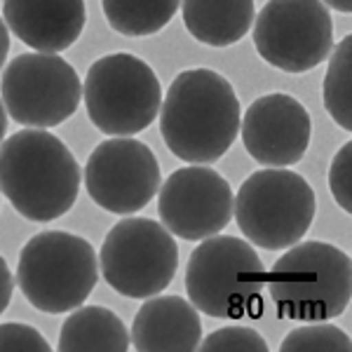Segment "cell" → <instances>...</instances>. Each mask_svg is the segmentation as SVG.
I'll list each match as a JSON object with an SVG mask.
<instances>
[{"instance_id":"6da1fadb","label":"cell","mask_w":352,"mask_h":352,"mask_svg":"<svg viewBox=\"0 0 352 352\" xmlns=\"http://www.w3.org/2000/svg\"><path fill=\"white\" fill-rule=\"evenodd\" d=\"M242 109L230 80L212 68H188L169 85L160 106V132L179 160L212 164L240 134Z\"/></svg>"},{"instance_id":"7a4b0ae2","label":"cell","mask_w":352,"mask_h":352,"mask_svg":"<svg viewBox=\"0 0 352 352\" xmlns=\"http://www.w3.org/2000/svg\"><path fill=\"white\" fill-rule=\"evenodd\" d=\"M0 192L24 219L50 223L76 204L80 167L64 141L28 127L0 146Z\"/></svg>"},{"instance_id":"3957f363","label":"cell","mask_w":352,"mask_h":352,"mask_svg":"<svg viewBox=\"0 0 352 352\" xmlns=\"http://www.w3.org/2000/svg\"><path fill=\"white\" fill-rule=\"evenodd\" d=\"M265 287L282 320H333L350 305V256L329 242H296L265 272Z\"/></svg>"},{"instance_id":"277c9868","label":"cell","mask_w":352,"mask_h":352,"mask_svg":"<svg viewBox=\"0 0 352 352\" xmlns=\"http://www.w3.org/2000/svg\"><path fill=\"white\" fill-rule=\"evenodd\" d=\"M200 242L186 270L190 303L217 320L263 315L265 268L252 242L235 235H212Z\"/></svg>"},{"instance_id":"5b68a950","label":"cell","mask_w":352,"mask_h":352,"mask_svg":"<svg viewBox=\"0 0 352 352\" xmlns=\"http://www.w3.org/2000/svg\"><path fill=\"white\" fill-rule=\"evenodd\" d=\"M99 280V258L85 237L45 230L24 244L16 282L33 308L47 315L80 308Z\"/></svg>"},{"instance_id":"8992f818","label":"cell","mask_w":352,"mask_h":352,"mask_svg":"<svg viewBox=\"0 0 352 352\" xmlns=\"http://www.w3.org/2000/svg\"><path fill=\"white\" fill-rule=\"evenodd\" d=\"M315 190L296 172L272 167L242 181L232 217L247 242L268 252L300 242L315 219Z\"/></svg>"},{"instance_id":"52a82bcc","label":"cell","mask_w":352,"mask_h":352,"mask_svg":"<svg viewBox=\"0 0 352 352\" xmlns=\"http://www.w3.org/2000/svg\"><path fill=\"white\" fill-rule=\"evenodd\" d=\"M92 124L109 136H134L151 127L162 106V85L144 59L106 54L89 66L82 85Z\"/></svg>"},{"instance_id":"ba28073f","label":"cell","mask_w":352,"mask_h":352,"mask_svg":"<svg viewBox=\"0 0 352 352\" xmlns=\"http://www.w3.org/2000/svg\"><path fill=\"white\" fill-rule=\"evenodd\" d=\"M99 268L118 294L151 298L172 285L179 270V247L162 223L129 217L109 230L99 252Z\"/></svg>"},{"instance_id":"9c48e42d","label":"cell","mask_w":352,"mask_h":352,"mask_svg":"<svg viewBox=\"0 0 352 352\" xmlns=\"http://www.w3.org/2000/svg\"><path fill=\"white\" fill-rule=\"evenodd\" d=\"M8 116L24 127L47 129L78 111L82 85L64 56L52 52L19 54L8 64L0 82Z\"/></svg>"},{"instance_id":"30bf717a","label":"cell","mask_w":352,"mask_h":352,"mask_svg":"<svg viewBox=\"0 0 352 352\" xmlns=\"http://www.w3.org/2000/svg\"><path fill=\"white\" fill-rule=\"evenodd\" d=\"M252 26L258 56L285 73L312 71L333 50V21L322 0H268Z\"/></svg>"},{"instance_id":"8fae6325","label":"cell","mask_w":352,"mask_h":352,"mask_svg":"<svg viewBox=\"0 0 352 352\" xmlns=\"http://www.w3.org/2000/svg\"><path fill=\"white\" fill-rule=\"evenodd\" d=\"M162 184L160 162L144 141L113 136L101 141L85 164V188L111 214L139 212L157 195Z\"/></svg>"},{"instance_id":"7c38bea8","label":"cell","mask_w":352,"mask_h":352,"mask_svg":"<svg viewBox=\"0 0 352 352\" xmlns=\"http://www.w3.org/2000/svg\"><path fill=\"white\" fill-rule=\"evenodd\" d=\"M230 184L207 164L176 169L157 190V212L172 235L188 242L219 235L232 219Z\"/></svg>"},{"instance_id":"4fadbf2b","label":"cell","mask_w":352,"mask_h":352,"mask_svg":"<svg viewBox=\"0 0 352 352\" xmlns=\"http://www.w3.org/2000/svg\"><path fill=\"white\" fill-rule=\"evenodd\" d=\"M244 148L263 167H292L310 146L312 120L298 99L282 92L258 96L240 122Z\"/></svg>"},{"instance_id":"5bb4252c","label":"cell","mask_w":352,"mask_h":352,"mask_svg":"<svg viewBox=\"0 0 352 352\" xmlns=\"http://www.w3.org/2000/svg\"><path fill=\"white\" fill-rule=\"evenodd\" d=\"M3 19L36 52L59 54L85 31V0H3Z\"/></svg>"},{"instance_id":"9a60e30c","label":"cell","mask_w":352,"mask_h":352,"mask_svg":"<svg viewBox=\"0 0 352 352\" xmlns=\"http://www.w3.org/2000/svg\"><path fill=\"white\" fill-rule=\"evenodd\" d=\"M200 340L197 308L181 296H151L134 317L132 345L139 352H192Z\"/></svg>"},{"instance_id":"2e32d148","label":"cell","mask_w":352,"mask_h":352,"mask_svg":"<svg viewBox=\"0 0 352 352\" xmlns=\"http://www.w3.org/2000/svg\"><path fill=\"white\" fill-rule=\"evenodd\" d=\"M184 24L197 43L228 47L240 43L254 24V0H181Z\"/></svg>"},{"instance_id":"e0dca14e","label":"cell","mask_w":352,"mask_h":352,"mask_svg":"<svg viewBox=\"0 0 352 352\" xmlns=\"http://www.w3.org/2000/svg\"><path fill=\"white\" fill-rule=\"evenodd\" d=\"M129 331L109 308L85 305L71 310L59 333L61 352H127Z\"/></svg>"},{"instance_id":"ac0fdd59","label":"cell","mask_w":352,"mask_h":352,"mask_svg":"<svg viewBox=\"0 0 352 352\" xmlns=\"http://www.w3.org/2000/svg\"><path fill=\"white\" fill-rule=\"evenodd\" d=\"M181 0H101L113 31L129 38H146L172 21Z\"/></svg>"},{"instance_id":"d6986e66","label":"cell","mask_w":352,"mask_h":352,"mask_svg":"<svg viewBox=\"0 0 352 352\" xmlns=\"http://www.w3.org/2000/svg\"><path fill=\"white\" fill-rule=\"evenodd\" d=\"M324 76V109L340 129H352V36H345L331 50Z\"/></svg>"},{"instance_id":"ffe728a7","label":"cell","mask_w":352,"mask_h":352,"mask_svg":"<svg viewBox=\"0 0 352 352\" xmlns=\"http://www.w3.org/2000/svg\"><path fill=\"white\" fill-rule=\"evenodd\" d=\"M350 336L329 322H305L287 333L280 352H350Z\"/></svg>"},{"instance_id":"44dd1931","label":"cell","mask_w":352,"mask_h":352,"mask_svg":"<svg viewBox=\"0 0 352 352\" xmlns=\"http://www.w3.org/2000/svg\"><path fill=\"white\" fill-rule=\"evenodd\" d=\"M204 352H268L265 340L252 327H223L200 340Z\"/></svg>"},{"instance_id":"7402d4cb","label":"cell","mask_w":352,"mask_h":352,"mask_svg":"<svg viewBox=\"0 0 352 352\" xmlns=\"http://www.w3.org/2000/svg\"><path fill=\"white\" fill-rule=\"evenodd\" d=\"M329 188L345 214L352 212V141L340 146L329 167Z\"/></svg>"},{"instance_id":"603a6c76","label":"cell","mask_w":352,"mask_h":352,"mask_svg":"<svg viewBox=\"0 0 352 352\" xmlns=\"http://www.w3.org/2000/svg\"><path fill=\"white\" fill-rule=\"evenodd\" d=\"M52 345L38 329L10 322L0 324V352H50Z\"/></svg>"},{"instance_id":"cb8c5ba5","label":"cell","mask_w":352,"mask_h":352,"mask_svg":"<svg viewBox=\"0 0 352 352\" xmlns=\"http://www.w3.org/2000/svg\"><path fill=\"white\" fill-rule=\"evenodd\" d=\"M12 292H14V277L10 272L5 258L0 256V315L8 310L10 300H12Z\"/></svg>"},{"instance_id":"d4e9b609","label":"cell","mask_w":352,"mask_h":352,"mask_svg":"<svg viewBox=\"0 0 352 352\" xmlns=\"http://www.w3.org/2000/svg\"><path fill=\"white\" fill-rule=\"evenodd\" d=\"M8 52H10V31L5 19H0V68H3L5 59H8Z\"/></svg>"},{"instance_id":"484cf974","label":"cell","mask_w":352,"mask_h":352,"mask_svg":"<svg viewBox=\"0 0 352 352\" xmlns=\"http://www.w3.org/2000/svg\"><path fill=\"white\" fill-rule=\"evenodd\" d=\"M327 8L336 10V12H343V14H350L352 12V0H322Z\"/></svg>"},{"instance_id":"4316f807","label":"cell","mask_w":352,"mask_h":352,"mask_svg":"<svg viewBox=\"0 0 352 352\" xmlns=\"http://www.w3.org/2000/svg\"><path fill=\"white\" fill-rule=\"evenodd\" d=\"M8 132V111H5V104L0 99V146H3V136Z\"/></svg>"}]
</instances>
